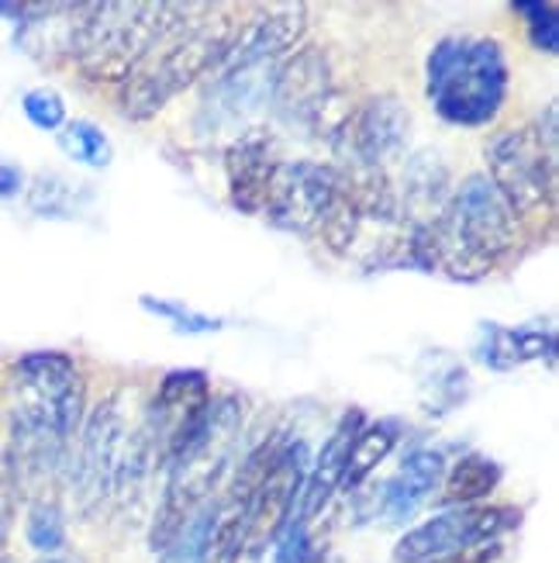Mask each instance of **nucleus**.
<instances>
[{
  "mask_svg": "<svg viewBox=\"0 0 559 563\" xmlns=\"http://www.w3.org/2000/svg\"><path fill=\"white\" fill-rule=\"evenodd\" d=\"M83 374L66 353H29L8 384V474L18 484L66 467L72 432L83 422Z\"/></svg>",
  "mask_w": 559,
  "mask_h": 563,
  "instance_id": "f257e3e1",
  "label": "nucleus"
},
{
  "mask_svg": "<svg viewBox=\"0 0 559 563\" xmlns=\"http://www.w3.org/2000/svg\"><path fill=\"white\" fill-rule=\"evenodd\" d=\"M515 214L491 177L473 174L428 225L411 229L407 256L422 271H443L452 280H480L512 253Z\"/></svg>",
  "mask_w": 559,
  "mask_h": 563,
  "instance_id": "f03ea898",
  "label": "nucleus"
},
{
  "mask_svg": "<svg viewBox=\"0 0 559 563\" xmlns=\"http://www.w3.org/2000/svg\"><path fill=\"white\" fill-rule=\"evenodd\" d=\"M425 93L443 121L480 129L497 118L507 97V59L497 38L449 35L428 53Z\"/></svg>",
  "mask_w": 559,
  "mask_h": 563,
  "instance_id": "7ed1b4c3",
  "label": "nucleus"
},
{
  "mask_svg": "<svg viewBox=\"0 0 559 563\" xmlns=\"http://www.w3.org/2000/svg\"><path fill=\"white\" fill-rule=\"evenodd\" d=\"M232 38H235V29H232V18L225 14L187 18L125 80V87H121V111L132 121L156 118L180 90L193 87L204 73L217 69V63L228 53Z\"/></svg>",
  "mask_w": 559,
  "mask_h": 563,
  "instance_id": "20e7f679",
  "label": "nucleus"
},
{
  "mask_svg": "<svg viewBox=\"0 0 559 563\" xmlns=\"http://www.w3.org/2000/svg\"><path fill=\"white\" fill-rule=\"evenodd\" d=\"M180 4H90L77 38V59L101 84L128 80L138 63L190 18Z\"/></svg>",
  "mask_w": 559,
  "mask_h": 563,
  "instance_id": "39448f33",
  "label": "nucleus"
},
{
  "mask_svg": "<svg viewBox=\"0 0 559 563\" xmlns=\"http://www.w3.org/2000/svg\"><path fill=\"white\" fill-rule=\"evenodd\" d=\"M491 184L512 208L515 222L552 208L556 198V156L536 135V125L501 132L488 145Z\"/></svg>",
  "mask_w": 559,
  "mask_h": 563,
  "instance_id": "423d86ee",
  "label": "nucleus"
},
{
  "mask_svg": "<svg viewBox=\"0 0 559 563\" xmlns=\"http://www.w3.org/2000/svg\"><path fill=\"white\" fill-rule=\"evenodd\" d=\"M128 432L132 426L125 419V398L121 395L101 401L83 422L80 450L72 460V492H77L83 516H97V508L114 495V474Z\"/></svg>",
  "mask_w": 559,
  "mask_h": 563,
  "instance_id": "0eeeda50",
  "label": "nucleus"
},
{
  "mask_svg": "<svg viewBox=\"0 0 559 563\" xmlns=\"http://www.w3.org/2000/svg\"><path fill=\"white\" fill-rule=\"evenodd\" d=\"M518 522V508L501 505H459L439 516L425 519L411 532H404L394 547V563H428L456 550H470L480 543H497L504 529Z\"/></svg>",
  "mask_w": 559,
  "mask_h": 563,
  "instance_id": "6e6552de",
  "label": "nucleus"
},
{
  "mask_svg": "<svg viewBox=\"0 0 559 563\" xmlns=\"http://www.w3.org/2000/svg\"><path fill=\"white\" fill-rule=\"evenodd\" d=\"M335 190L338 169L311 159L280 163L270 184V198H266V214H270L273 225L287 232L314 235L335 201Z\"/></svg>",
  "mask_w": 559,
  "mask_h": 563,
  "instance_id": "1a4fd4ad",
  "label": "nucleus"
},
{
  "mask_svg": "<svg viewBox=\"0 0 559 563\" xmlns=\"http://www.w3.org/2000/svg\"><path fill=\"white\" fill-rule=\"evenodd\" d=\"M407 139H411L407 104L394 93H380L370 97L356 114H349V125L335 142H349L353 166L370 169V174H383L387 166L407 153Z\"/></svg>",
  "mask_w": 559,
  "mask_h": 563,
  "instance_id": "9d476101",
  "label": "nucleus"
},
{
  "mask_svg": "<svg viewBox=\"0 0 559 563\" xmlns=\"http://www.w3.org/2000/svg\"><path fill=\"white\" fill-rule=\"evenodd\" d=\"M308 29V11L301 4L280 8L256 18L246 29H238L225 59L217 63L214 77H228V73L256 69V66H273L287 48H294Z\"/></svg>",
  "mask_w": 559,
  "mask_h": 563,
  "instance_id": "9b49d317",
  "label": "nucleus"
},
{
  "mask_svg": "<svg viewBox=\"0 0 559 563\" xmlns=\"http://www.w3.org/2000/svg\"><path fill=\"white\" fill-rule=\"evenodd\" d=\"M332 93L335 90H332L328 59L318 48H301L280 69H273L270 104L287 121H311L314 125V118L328 104Z\"/></svg>",
  "mask_w": 559,
  "mask_h": 563,
  "instance_id": "f8f14e48",
  "label": "nucleus"
},
{
  "mask_svg": "<svg viewBox=\"0 0 559 563\" xmlns=\"http://www.w3.org/2000/svg\"><path fill=\"white\" fill-rule=\"evenodd\" d=\"M90 4H24L18 45L42 63L77 56V38Z\"/></svg>",
  "mask_w": 559,
  "mask_h": 563,
  "instance_id": "ddd939ff",
  "label": "nucleus"
},
{
  "mask_svg": "<svg viewBox=\"0 0 559 563\" xmlns=\"http://www.w3.org/2000/svg\"><path fill=\"white\" fill-rule=\"evenodd\" d=\"M273 142L266 135H246L238 139L225 153V174H228V190L232 205L246 214L266 211V198H270V184L277 174V156Z\"/></svg>",
  "mask_w": 559,
  "mask_h": 563,
  "instance_id": "4468645a",
  "label": "nucleus"
},
{
  "mask_svg": "<svg viewBox=\"0 0 559 563\" xmlns=\"http://www.w3.org/2000/svg\"><path fill=\"white\" fill-rule=\"evenodd\" d=\"M362 429V415L353 408L349 415H343V422L335 426V432L328 435V443L322 446L318 453V463H314V471L304 477V492H301V501H298V522H311L318 511L328 505L332 492L338 487V481H343V467H346V456L353 450V439L356 432Z\"/></svg>",
  "mask_w": 559,
  "mask_h": 563,
  "instance_id": "2eb2a0df",
  "label": "nucleus"
},
{
  "mask_svg": "<svg viewBox=\"0 0 559 563\" xmlns=\"http://www.w3.org/2000/svg\"><path fill=\"white\" fill-rule=\"evenodd\" d=\"M449 201V169L435 150L411 156L404 166V194L398 201L401 218H411V229L428 225L439 218Z\"/></svg>",
  "mask_w": 559,
  "mask_h": 563,
  "instance_id": "dca6fc26",
  "label": "nucleus"
},
{
  "mask_svg": "<svg viewBox=\"0 0 559 563\" xmlns=\"http://www.w3.org/2000/svg\"><path fill=\"white\" fill-rule=\"evenodd\" d=\"M443 474L446 456L439 450H415L411 456H404L394 481H387L383 487V505L391 511V519H407L415 505L443 484Z\"/></svg>",
  "mask_w": 559,
  "mask_h": 563,
  "instance_id": "f3484780",
  "label": "nucleus"
},
{
  "mask_svg": "<svg viewBox=\"0 0 559 563\" xmlns=\"http://www.w3.org/2000/svg\"><path fill=\"white\" fill-rule=\"evenodd\" d=\"M398 439H401V429L391 419L362 426L356 432V439H353V450L346 456V467H343V481H338V487H343V492H356V487L367 481L387 456H391V450L398 446Z\"/></svg>",
  "mask_w": 559,
  "mask_h": 563,
  "instance_id": "a211bd4d",
  "label": "nucleus"
},
{
  "mask_svg": "<svg viewBox=\"0 0 559 563\" xmlns=\"http://www.w3.org/2000/svg\"><path fill=\"white\" fill-rule=\"evenodd\" d=\"M217 501H204L193 516L180 526V532L159 550V563H208L211 560V543L217 529Z\"/></svg>",
  "mask_w": 559,
  "mask_h": 563,
  "instance_id": "6ab92c4d",
  "label": "nucleus"
},
{
  "mask_svg": "<svg viewBox=\"0 0 559 563\" xmlns=\"http://www.w3.org/2000/svg\"><path fill=\"white\" fill-rule=\"evenodd\" d=\"M491 342L483 346V363L494 366V371H512L515 363L536 360L543 353H552V335L543 332H528V329H488Z\"/></svg>",
  "mask_w": 559,
  "mask_h": 563,
  "instance_id": "aec40b11",
  "label": "nucleus"
},
{
  "mask_svg": "<svg viewBox=\"0 0 559 563\" xmlns=\"http://www.w3.org/2000/svg\"><path fill=\"white\" fill-rule=\"evenodd\" d=\"M501 484V467L491 456L470 453L456 463L446 477V501L452 505H477Z\"/></svg>",
  "mask_w": 559,
  "mask_h": 563,
  "instance_id": "412c9836",
  "label": "nucleus"
},
{
  "mask_svg": "<svg viewBox=\"0 0 559 563\" xmlns=\"http://www.w3.org/2000/svg\"><path fill=\"white\" fill-rule=\"evenodd\" d=\"M59 150L72 159L83 163L90 169H104L114 159V145L108 139V132L93 121H69L59 132Z\"/></svg>",
  "mask_w": 559,
  "mask_h": 563,
  "instance_id": "4be33fe9",
  "label": "nucleus"
},
{
  "mask_svg": "<svg viewBox=\"0 0 559 563\" xmlns=\"http://www.w3.org/2000/svg\"><path fill=\"white\" fill-rule=\"evenodd\" d=\"M24 540L32 550L56 556L66 547V516L56 501H35L24 519Z\"/></svg>",
  "mask_w": 559,
  "mask_h": 563,
  "instance_id": "5701e85b",
  "label": "nucleus"
},
{
  "mask_svg": "<svg viewBox=\"0 0 559 563\" xmlns=\"http://www.w3.org/2000/svg\"><path fill=\"white\" fill-rule=\"evenodd\" d=\"M142 311H149L163 322H169L177 332L183 335H208V332H222L228 322L225 318H214V314H201V311H190L187 305L180 301H166V298H153V294H142L138 298Z\"/></svg>",
  "mask_w": 559,
  "mask_h": 563,
  "instance_id": "b1692460",
  "label": "nucleus"
},
{
  "mask_svg": "<svg viewBox=\"0 0 559 563\" xmlns=\"http://www.w3.org/2000/svg\"><path fill=\"white\" fill-rule=\"evenodd\" d=\"M512 11H518L525 18L528 38L543 53H556L559 48V14L552 4H539V0H515Z\"/></svg>",
  "mask_w": 559,
  "mask_h": 563,
  "instance_id": "393cba45",
  "label": "nucleus"
},
{
  "mask_svg": "<svg viewBox=\"0 0 559 563\" xmlns=\"http://www.w3.org/2000/svg\"><path fill=\"white\" fill-rule=\"evenodd\" d=\"M21 111L38 132H63V125H66V101L48 87H35L24 93Z\"/></svg>",
  "mask_w": 559,
  "mask_h": 563,
  "instance_id": "a878e982",
  "label": "nucleus"
},
{
  "mask_svg": "<svg viewBox=\"0 0 559 563\" xmlns=\"http://www.w3.org/2000/svg\"><path fill=\"white\" fill-rule=\"evenodd\" d=\"M273 547H277L273 563H311V532L298 519L287 522V529L277 536Z\"/></svg>",
  "mask_w": 559,
  "mask_h": 563,
  "instance_id": "bb28decb",
  "label": "nucleus"
},
{
  "mask_svg": "<svg viewBox=\"0 0 559 563\" xmlns=\"http://www.w3.org/2000/svg\"><path fill=\"white\" fill-rule=\"evenodd\" d=\"M29 205L38 214H63V208H69V187L63 177H38L29 194Z\"/></svg>",
  "mask_w": 559,
  "mask_h": 563,
  "instance_id": "cd10ccee",
  "label": "nucleus"
},
{
  "mask_svg": "<svg viewBox=\"0 0 559 563\" xmlns=\"http://www.w3.org/2000/svg\"><path fill=\"white\" fill-rule=\"evenodd\" d=\"M497 553H501V543H480V547H470V550H456V553H446V556H435L428 563H494Z\"/></svg>",
  "mask_w": 559,
  "mask_h": 563,
  "instance_id": "c85d7f7f",
  "label": "nucleus"
},
{
  "mask_svg": "<svg viewBox=\"0 0 559 563\" xmlns=\"http://www.w3.org/2000/svg\"><path fill=\"white\" fill-rule=\"evenodd\" d=\"M14 481H11V474L0 467V547H4V540H8V529H11V508H14Z\"/></svg>",
  "mask_w": 559,
  "mask_h": 563,
  "instance_id": "c756f323",
  "label": "nucleus"
},
{
  "mask_svg": "<svg viewBox=\"0 0 559 563\" xmlns=\"http://www.w3.org/2000/svg\"><path fill=\"white\" fill-rule=\"evenodd\" d=\"M24 187V174L21 166L11 163V159H0V198H14Z\"/></svg>",
  "mask_w": 559,
  "mask_h": 563,
  "instance_id": "7c9ffc66",
  "label": "nucleus"
},
{
  "mask_svg": "<svg viewBox=\"0 0 559 563\" xmlns=\"http://www.w3.org/2000/svg\"><path fill=\"white\" fill-rule=\"evenodd\" d=\"M266 543H256V540H242L222 563H262V556H266Z\"/></svg>",
  "mask_w": 559,
  "mask_h": 563,
  "instance_id": "2f4dec72",
  "label": "nucleus"
},
{
  "mask_svg": "<svg viewBox=\"0 0 559 563\" xmlns=\"http://www.w3.org/2000/svg\"><path fill=\"white\" fill-rule=\"evenodd\" d=\"M42 563H80L77 556H45Z\"/></svg>",
  "mask_w": 559,
  "mask_h": 563,
  "instance_id": "473e14b6",
  "label": "nucleus"
}]
</instances>
